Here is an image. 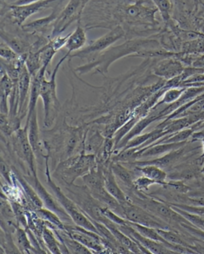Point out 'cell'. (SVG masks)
<instances>
[{"label": "cell", "mask_w": 204, "mask_h": 254, "mask_svg": "<svg viewBox=\"0 0 204 254\" xmlns=\"http://www.w3.org/2000/svg\"><path fill=\"white\" fill-rule=\"evenodd\" d=\"M153 184H156V183L143 175L140 176L134 181V186L135 189L142 192L148 191L149 186Z\"/></svg>", "instance_id": "obj_29"}, {"label": "cell", "mask_w": 204, "mask_h": 254, "mask_svg": "<svg viewBox=\"0 0 204 254\" xmlns=\"http://www.w3.org/2000/svg\"><path fill=\"white\" fill-rule=\"evenodd\" d=\"M65 229L74 240L88 248L89 250H92V253L101 254L106 253V250H108L104 245L103 238L97 233L77 226L76 224H65Z\"/></svg>", "instance_id": "obj_5"}, {"label": "cell", "mask_w": 204, "mask_h": 254, "mask_svg": "<svg viewBox=\"0 0 204 254\" xmlns=\"http://www.w3.org/2000/svg\"><path fill=\"white\" fill-rule=\"evenodd\" d=\"M49 158H46V175L47 178V184L49 187L51 188L52 192L56 198L58 200L60 205L64 207L67 213L71 216L72 221L74 224L77 226H82L86 228L87 230H91L94 232L97 233L96 228L94 226L93 223L91 222V220L85 215L84 212L79 208V206L75 203L70 197H67L66 195L60 190L58 185H56V182L52 180L51 175H50V169H49L48 164Z\"/></svg>", "instance_id": "obj_1"}, {"label": "cell", "mask_w": 204, "mask_h": 254, "mask_svg": "<svg viewBox=\"0 0 204 254\" xmlns=\"http://www.w3.org/2000/svg\"><path fill=\"white\" fill-rule=\"evenodd\" d=\"M170 206H171V205H170ZM171 206L172 208L175 209V211L181 214L187 221H190V223L192 224V226L200 228L201 230H204V217H201V216L195 215V214L190 213V212H188V211H183L181 209L175 207V206Z\"/></svg>", "instance_id": "obj_28"}, {"label": "cell", "mask_w": 204, "mask_h": 254, "mask_svg": "<svg viewBox=\"0 0 204 254\" xmlns=\"http://www.w3.org/2000/svg\"><path fill=\"white\" fill-rule=\"evenodd\" d=\"M182 95V90H178V89H171L169 90L165 96H164L163 101L161 103H171L174 101H177Z\"/></svg>", "instance_id": "obj_32"}, {"label": "cell", "mask_w": 204, "mask_h": 254, "mask_svg": "<svg viewBox=\"0 0 204 254\" xmlns=\"http://www.w3.org/2000/svg\"><path fill=\"white\" fill-rule=\"evenodd\" d=\"M183 228L187 230L189 232L191 233L192 235H195L196 237H199L204 241V230H201L200 228L195 227L192 226L191 224L182 223L180 224Z\"/></svg>", "instance_id": "obj_33"}, {"label": "cell", "mask_w": 204, "mask_h": 254, "mask_svg": "<svg viewBox=\"0 0 204 254\" xmlns=\"http://www.w3.org/2000/svg\"><path fill=\"white\" fill-rule=\"evenodd\" d=\"M61 175L63 180L67 185H71L79 176H83L96 166V156L88 154L86 155L84 151L76 158H69L62 164Z\"/></svg>", "instance_id": "obj_3"}, {"label": "cell", "mask_w": 204, "mask_h": 254, "mask_svg": "<svg viewBox=\"0 0 204 254\" xmlns=\"http://www.w3.org/2000/svg\"><path fill=\"white\" fill-rule=\"evenodd\" d=\"M171 206H175L178 208L181 209L183 211H188L190 213L195 214L198 216H201L204 218V206H192L184 204L169 203Z\"/></svg>", "instance_id": "obj_30"}, {"label": "cell", "mask_w": 204, "mask_h": 254, "mask_svg": "<svg viewBox=\"0 0 204 254\" xmlns=\"http://www.w3.org/2000/svg\"><path fill=\"white\" fill-rule=\"evenodd\" d=\"M166 187L170 188L173 191L179 192H186L189 190V188L187 186H185L184 184L180 182H171V183H166L165 185Z\"/></svg>", "instance_id": "obj_34"}, {"label": "cell", "mask_w": 204, "mask_h": 254, "mask_svg": "<svg viewBox=\"0 0 204 254\" xmlns=\"http://www.w3.org/2000/svg\"><path fill=\"white\" fill-rule=\"evenodd\" d=\"M15 245H17V249L20 250V252L24 253V254H30L31 251L33 253H36L35 248L31 244L28 234H27L26 229L18 226L17 230L15 231Z\"/></svg>", "instance_id": "obj_23"}, {"label": "cell", "mask_w": 204, "mask_h": 254, "mask_svg": "<svg viewBox=\"0 0 204 254\" xmlns=\"http://www.w3.org/2000/svg\"><path fill=\"white\" fill-rule=\"evenodd\" d=\"M69 36L70 34H68L66 36H59L57 38L55 39L54 41H51V45L53 46L54 49L56 51H58L59 50L62 48L63 46H65Z\"/></svg>", "instance_id": "obj_35"}, {"label": "cell", "mask_w": 204, "mask_h": 254, "mask_svg": "<svg viewBox=\"0 0 204 254\" xmlns=\"http://www.w3.org/2000/svg\"><path fill=\"white\" fill-rule=\"evenodd\" d=\"M135 170L137 173L142 174L143 176L148 178L150 180H153L159 185H165L166 184L167 174L162 169L158 166L153 165H146V166H135Z\"/></svg>", "instance_id": "obj_17"}, {"label": "cell", "mask_w": 204, "mask_h": 254, "mask_svg": "<svg viewBox=\"0 0 204 254\" xmlns=\"http://www.w3.org/2000/svg\"><path fill=\"white\" fill-rule=\"evenodd\" d=\"M26 125H28V139H29L30 144L35 154L38 155L41 153V141H40V130H39L36 110L31 115V119Z\"/></svg>", "instance_id": "obj_16"}, {"label": "cell", "mask_w": 204, "mask_h": 254, "mask_svg": "<svg viewBox=\"0 0 204 254\" xmlns=\"http://www.w3.org/2000/svg\"><path fill=\"white\" fill-rule=\"evenodd\" d=\"M111 168L124 192L125 190H130L135 187L134 181L136 180L135 179V175L127 167L124 166V163L113 161V163L111 164Z\"/></svg>", "instance_id": "obj_14"}, {"label": "cell", "mask_w": 204, "mask_h": 254, "mask_svg": "<svg viewBox=\"0 0 204 254\" xmlns=\"http://www.w3.org/2000/svg\"><path fill=\"white\" fill-rule=\"evenodd\" d=\"M15 175L17 176V180L18 181L20 186L22 187L26 197L29 199L31 206H34L35 210L43 207V201H41V197L39 196L36 190L29 185V184L22 177V175L17 172V170H15Z\"/></svg>", "instance_id": "obj_20"}, {"label": "cell", "mask_w": 204, "mask_h": 254, "mask_svg": "<svg viewBox=\"0 0 204 254\" xmlns=\"http://www.w3.org/2000/svg\"><path fill=\"white\" fill-rule=\"evenodd\" d=\"M39 0H17V2H15V5H24L28 4L31 2H36Z\"/></svg>", "instance_id": "obj_38"}, {"label": "cell", "mask_w": 204, "mask_h": 254, "mask_svg": "<svg viewBox=\"0 0 204 254\" xmlns=\"http://www.w3.org/2000/svg\"><path fill=\"white\" fill-rule=\"evenodd\" d=\"M156 2L159 9L161 10L164 17L168 14L169 10L171 8V3L169 0H154Z\"/></svg>", "instance_id": "obj_36"}, {"label": "cell", "mask_w": 204, "mask_h": 254, "mask_svg": "<svg viewBox=\"0 0 204 254\" xmlns=\"http://www.w3.org/2000/svg\"><path fill=\"white\" fill-rule=\"evenodd\" d=\"M87 0H70L65 9L60 12L56 19V25L53 31V36L60 34L68 27L82 12L85 3Z\"/></svg>", "instance_id": "obj_6"}, {"label": "cell", "mask_w": 204, "mask_h": 254, "mask_svg": "<svg viewBox=\"0 0 204 254\" xmlns=\"http://www.w3.org/2000/svg\"><path fill=\"white\" fill-rule=\"evenodd\" d=\"M31 75L25 64L19 78L17 81V91H18V114L23 115L26 110V101L30 95L29 90L31 89Z\"/></svg>", "instance_id": "obj_13"}, {"label": "cell", "mask_w": 204, "mask_h": 254, "mask_svg": "<svg viewBox=\"0 0 204 254\" xmlns=\"http://www.w3.org/2000/svg\"><path fill=\"white\" fill-rule=\"evenodd\" d=\"M34 189L36 190L39 196L41 197V201H43L44 206L46 208L54 211L55 213L57 214L62 221L65 222H71L72 221L71 216L67 213L64 207L60 205L58 200L56 197H53L51 193H49L48 191L46 190V188L41 185V181L39 180L37 175H34ZM74 223V222H73Z\"/></svg>", "instance_id": "obj_7"}, {"label": "cell", "mask_w": 204, "mask_h": 254, "mask_svg": "<svg viewBox=\"0 0 204 254\" xmlns=\"http://www.w3.org/2000/svg\"><path fill=\"white\" fill-rule=\"evenodd\" d=\"M156 74L166 78H171L182 72V67L179 63L173 60H166L161 63L155 70Z\"/></svg>", "instance_id": "obj_22"}, {"label": "cell", "mask_w": 204, "mask_h": 254, "mask_svg": "<svg viewBox=\"0 0 204 254\" xmlns=\"http://www.w3.org/2000/svg\"><path fill=\"white\" fill-rule=\"evenodd\" d=\"M104 182H105V188L107 192L115 197L120 204L126 203L127 201H130L127 195L121 189L116 175L114 174L113 170L111 168V165L103 169Z\"/></svg>", "instance_id": "obj_11"}, {"label": "cell", "mask_w": 204, "mask_h": 254, "mask_svg": "<svg viewBox=\"0 0 204 254\" xmlns=\"http://www.w3.org/2000/svg\"><path fill=\"white\" fill-rule=\"evenodd\" d=\"M86 41H87V36L84 30L78 25L77 29L72 33H70L67 43L65 45V47L68 50V54L70 55L72 51L80 50L82 46H84Z\"/></svg>", "instance_id": "obj_21"}, {"label": "cell", "mask_w": 204, "mask_h": 254, "mask_svg": "<svg viewBox=\"0 0 204 254\" xmlns=\"http://www.w3.org/2000/svg\"><path fill=\"white\" fill-rule=\"evenodd\" d=\"M63 1L65 0H39L28 4L12 5L10 6L11 14L15 20V22L17 24L21 25L22 22L26 21L27 17L39 12L40 10L45 9L46 7H50L54 2H63Z\"/></svg>", "instance_id": "obj_8"}, {"label": "cell", "mask_w": 204, "mask_h": 254, "mask_svg": "<svg viewBox=\"0 0 204 254\" xmlns=\"http://www.w3.org/2000/svg\"><path fill=\"white\" fill-rule=\"evenodd\" d=\"M14 87V82L11 79V77L7 75V72H4L3 75L2 74L1 77V114L8 115V106H7V100L8 97L11 96L12 90Z\"/></svg>", "instance_id": "obj_19"}, {"label": "cell", "mask_w": 204, "mask_h": 254, "mask_svg": "<svg viewBox=\"0 0 204 254\" xmlns=\"http://www.w3.org/2000/svg\"><path fill=\"white\" fill-rule=\"evenodd\" d=\"M1 173H2V175L4 176L5 179H6L10 184V170H8L7 166H6V164H5L4 162L2 163V161H1Z\"/></svg>", "instance_id": "obj_37"}, {"label": "cell", "mask_w": 204, "mask_h": 254, "mask_svg": "<svg viewBox=\"0 0 204 254\" xmlns=\"http://www.w3.org/2000/svg\"><path fill=\"white\" fill-rule=\"evenodd\" d=\"M159 234L162 236L164 240L167 242L171 243L172 245H181L185 247L192 248L190 244H188L181 235H179L177 232L170 230L169 229H156Z\"/></svg>", "instance_id": "obj_26"}, {"label": "cell", "mask_w": 204, "mask_h": 254, "mask_svg": "<svg viewBox=\"0 0 204 254\" xmlns=\"http://www.w3.org/2000/svg\"><path fill=\"white\" fill-rule=\"evenodd\" d=\"M16 138H17V145L18 147V152L22 159H24L29 166L30 170L32 173V175H37L36 170V160H35V152L31 147L28 139V125H26L23 129L17 130L16 132Z\"/></svg>", "instance_id": "obj_9"}, {"label": "cell", "mask_w": 204, "mask_h": 254, "mask_svg": "<svg viewBox=\"0 0 204 254\" xmlns=\"http://www.w3.org/2000/svg\"><path fill=\"white\" fill-rule=\"evenodd\" d=\"M69 56L67 54L66 56L60 60L58 64L52 72L50 81H47L46 77L44 78L41 83V91H40V96L42 99L44 103V112H45V120L44 124L46 127H50L53 123L54 118L56 115V111H58L60 107V101L57 98L56 94V74L58 72L60 65L65 61V59Z\"/></svg>", "instance_id": "obj_2"}, {"label": "cell", "mask_w": 204, "mask_h": 254, "mask_svg": "<svg viewBox=\"0 0 204 254\" xmlns=\"http://www.w3.org/2000/svg\"><path fill=\"white\" fill-rule=\"evenodd\" d=\"M185 141L182 142H174V143H163L161 145H153L142 148V153L140 157H151V156H157L166 152H171V151L176 150L184 146Z\"/></svg>", "instance_id": "obj_18"}, {"label": "cell", "mask_w": 204, "mask_h": 254, "mask_svg": "<svg viewBox=\"0 0 204 254\" xmlns=\"http://www.w3.org/2000/svg\"><path fill=\"white\" fill-rule=\"evenodd\" d=\"M47 67H48L47 65H44L41 67V69L36 72V74L31 76V91H30L27 122L29 121L31 115L36 110V106L38 97L40 96L41 83L45 78V73H46Z\"/></svg>", "instance_id": "obj_12"}, {"label": "cell", "mask_w": 204, "mask_h": 254, "mask_svg": "<svg viewBox=\"0 0 204 254\" xmlns=\"http://www.w3.org/2000/svg\"><path fill=\"white\" fill-rule=\"evenodd\" d=\"M0 55H1V58L7 62L14 60L15 59L18 57L17 53H16L11 47L7 46V44H3V45L1 44V53H0Z\"/></svg>", "instance_id": "obj_31"}, {"label": "cell", "mask_w": 204, "mask_h": 254, "mask_svg": "<svg viewBox=\"0 0 204 254\" xmlns=\"http://www.w3.org/2000/svg\"><path fill=\"white\" fill-rule=\"evenodd\" d=\"M35 212L40 218L51 224V226L55 227V229L65 230V223L63 222L60 216L55 213L54 211L47 208L45 209L41 207V208L36 209Z\"/></svg>", "instance_id": "obj_24"}, {"label": "cell", "mask_w": 204, "mask_h": 254, "mask_svg": "<svg viewBox=\"0 0 204 254\" xmlns=\"http://www.w3.org/2000/svg\"><path fill=\"white\" fill-rule=\"evenodd\" d=\"M60 12H59L58 9L54 10L52 13H51L48 17H43L41 19L36 20L35 22H31L28 24L25 25L22 27V28L26 30V31H31V30H36V29H41L42 27H45L46 26L51 23L54 20H56L58 18Z\"/></svg>", "instance_id": "obj_27"}, {"label": "cell", "mask_w": 204, "mask_h": 254, "mask_svg": "<svg viewBox=\"0 0 204 254\" xmlns=\"http://www.w3.org/2000/svg\"><path fill=\"white\" fill-rule=\"evenodd\" d=\"M124 31L120 27H117L114 29L111 32L106 34L101 38L98 39L97 41H95L94 43L91 44L87 48H85L82 51H79L78 54H75L73 56H84L90 55V54L98 53L101 51H104L105 49L112 45L114 42H116L119 39L121 38L124 36Z\"/></svg>", "instance_id": "obj_10"}, {"label": "cell", "mask_w": 204, "mask_h": 254, "mask_svg": "<svg viewBox=\"0 0 204 254\" xmlns=\"http://www.w3.org/2000/svg\"><path fill=\"white\" fill-rule=\"evenodd\" d=\"M2 38L3 39L5 44H7V46L11 47L16 53L23 55L26 54L28 46L25 41H21V39H18L16 36H10L8 34H1Z\"/></svg>", "instance_id": "obj_25"}, {"label": "cell", "mask_w": 204, "mask_h": 254, "mask_svg": "<svg viewBox=\"0 0 204 254\" xmlns=\"http://www.w3.org/2000/svg\"><path fill=\"white\" fill-rule=\"evenodd\" d=\"M55 234L54 230L47 226H45L42 231L43 244L49 252L53 254H68L67 249L61 244Z\"/></svg>", "instance_id": "obj_15"}, {"label": "cell", "mask_w": 204, "mask_h": 254, "mask_svg": "<svg viewBox=\"0 0 204 254\" xmlns=\"http://www.w3.org/2000/svg\"><path fill=\"white\" fill-rule=\"evenodd\" d=\"M121 205L124 210V218L127 221L155 229H169V226L162 219L159 218L158 216L151 214L133 201H129Z\"/></svg>", "instance_id": "obj_4"}]
</instances>
